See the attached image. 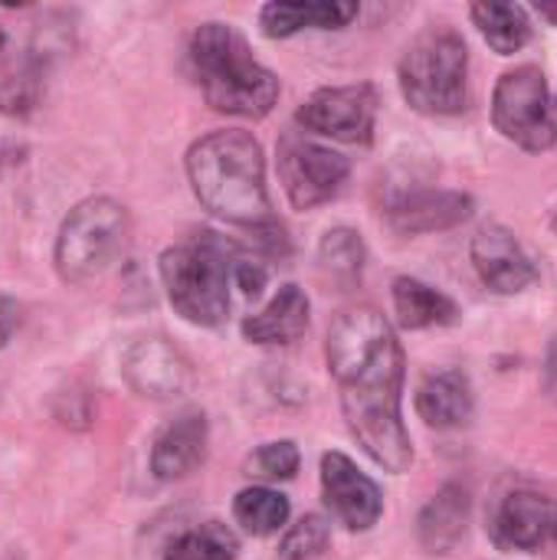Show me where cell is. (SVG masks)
Masks as SVG:
<instances>
[{
	"label": "cell",
	"mask_w": 557,
	"mask_h": 560,
	"mask_svg": "<svg viewBox=\"0 0 557 560\" xmlns=\"http://www.w3.org/2000/svg\"><path fill=\"white\" fill-rule=\"evenodd\" d=\"M473 266L496 295H519L538 282V266L512 230L489 223L473 236Z\"/></svg>",
	"instance_id": "obj_12"
},
{
	"label": "cell",
	"mask_w": 557,
	"mask_h": 560,
	"mask_svg": "<svg viewBox=\"0 0 557 560\" xmlns=\"http://www.w3.org/2000/svg\"><path fill=\"white\" fill-rule=\"evenodd\" d=\"M233 518H236V525H243V532H250L256 538H269L289 522V499L266 486L243 489L233 499Z\"/></svg>",
	"instance_id": "obj_23"
},
{
	"label": "cell",
	"mask_w": 557,
	"mask_h": 560,
	"mask_svg": "<svg viewBox=\"0 0 557 560\" xmlns=\"http://www.w3.org/2000/svg\"><path fill=\"white\" fill-rule=\"evenodd\" d=\"M325 545H328V525L318 515H305L302 522H295L286 532L279 555H282V560H309L322 555Z\"/></svg>",
	"instance_id": "obj_27"
},
{
	"label": "cell",
	"mask_w": 557,
	"mask_h": 560,
	"mask_svg": "<svg viewBox=\"0 0 557 560\" xmlns=\"http://www.w3.org/2000/svg\"><path fill=\"white\" fill-rule=\"evenodd\" d=\"M121 377L138 397L167 404L194 387V364L167 338H138L121 354Z\"/></svg>",
	"instance_id": "obj_10"
},
{
	"label": "cell",
	"mask_w": 557,
	"mask_h": 560,
	"mask_svg": "<svg viewBox=\"0 0 557 560\" xmlns=\"http://www.w3.org/2000/svg\"><path fill=\"white\" fill-rule=\"evenodd\" d=\"M3 39H7V36H3V26H0V46H3Z\"/></svg>",
	"instance_id": "obj_32"
},
{
	"label": "cell",
	"mask_w": 557,
	"mask_h": 560,
	"mask_svg": "<svg viewBox=\"0 0 557 560\" xmlns=\"http://www.w3.org/2000/svg\"><path fill=\"white\" fill-rule=\"evenodd\" d=\"M351 161L332 148H322L299 135H286L279 141V180L295 210L328 203L345 187Z\"/></svg>",
	"instance_id": "obj_9"
},
{
	"label": "cell",
	"mask_w": 557,
	"mask_h": 560,
	"mask_svg": "<svg viewBox=\"0 0 557 560\" xmlns=\"http://www.w3.org/2000/svg\"><path fill=\"white\" fill-rule=\"evenodd\" d=\"M328 371L338 384L341 413L358 446L387 472L401 476L414 463L410 433L401 417L404 348L378 308L341 312L325 341Z\"/></svg>",
	"instance_id": "obj_1"
},
{
	"label": "cell",
	"mask_w": 557,
	"mask_h": 560,
	"mask_svg": "<svg viewBox=\"0 0 557 560\" xmlns=\"http://www.w3.org/2000/svg\"><path fill=\"white\" fill-rule=\"evenodd\" d=\"M492 121L502 138L525 151H548L557 144V95L538 66H515L502 72L492 92Z\"/></svg>",
	"instance_id": "obj_7"
},
{
	"label": "cell",
	"mask_w": 557,
	"mask_h": 560,
	"mask_svg": "<svg viewBox=\"0 0 557 560\" xmlns=\"http://www.w3.org/2000/svg\"><path fill=\"white\" fill-rule=\"evenodd\" d=\"M355 16L351 0H276L259 10V30L269 39H289L302 30H341Z\"/></svg>",
	"instance_id": "obj_16"
},
{
	"label": "cell",
	"mask_w": 557,
	"mask_h": 560,
	"mask_svg": "<svg viewBox=\"0 0 557 560\" xmlns=\"http://www.w3.org/2000/svg\"><path fill=\"white\" fill-rule=\"evenodd\" d=\"M210 443V423L204 410H187L177 420H171L154 446H151V472L158 482H181L187 479L207 456Z\"/></svg>",
	"instance_id": "obj_14"
},
{
	"label": "cell",
	"mask_w": 557,
	"mask_h": 560,
	"mask_svg": "<svg viewBox=\"0 0 557 560\" xmlns=\"http://www.w3.org/2000/svg\"><path fill=\"white\" fill-rule=\"evenodd\" d=\"M236 551H240V545H236L233 532L210 522V525L184 532L167 548L164 560H236Z\"/></svg>",
	"instance_id": "obj_25"
},
{
	"label": "cell",
	"mask_w": 557,
	"mask_h": 560,
	"mask_svg": "<svg viewBox=\"0 0 557 560\" xmlns=\"http://www.w3.org/2000/svg\"><path fill=\"white\" fill-rule=\"evenodd\" d=\"M473 217V197L460 190H410L387 207V220L397 233H437L453 230Z\"/></svg>",
	"instance_id": "obj_15"
},
{
	"label": "cell",
	"mask_w": 557,
	"mask_h": 560,
	"mask_svg": "<svg viewBox=\"0 0 557 560\" xmlns=\"http://www.w3.org/2000/svg\"><path fill=\"white\" fill-rule=\"evenodd\" d=\"M187 180L204 210L230 226H243L259 240H282L266 190L263 144L240 128L204 135L187 151Z\"/></svg>",
	"instance_id": "obj_2"
},
{
	"label": "cell",
	"mask_w": 557,
	"mask_h": 560,
	"mask_svg": "<svg viewBox=\"0 0 557 560\" xmlns=\"http://www.w3.org/2000/svg\"><path fill=\"white\" fill-rule=\"evenodd\" d=\"M233 285H236L246 299H259L263 289H266V269H263L259 262L240 259L236 269H233Z\"/></svg>",
	"instance_id": "obj_28"
},
{
	"label": "cell",
	"mask_w": 557,
	"mask_h": 560,
	"mask_svg": "<svg viewBox=\"0 0 557 560\" xmlns=\"http://www.w3.org/2000/svg\"><path fill=\"white\" fill-rule=\"evenodd\" d=\"M43 92V62L33 52H23L0 66V112L10 118H26L39 105Z\"/></svg>",
	"instance_id": "obj_22"
},
{
	"label": "cell",
	"mask_w": 557,
	"mask_h": 560,
	"mask_svg": "<svg viewBox=\"0 0 557 560\" xmlns=\"http://www.w3.org/2000/svg\"><path fill=\"white\" fill-rule=\"evenodd\" d=\"M20 318H23L20 302H16V299H10V295H0V351L10 345L13 331L20 328Z\"/></svg>",
	"instance_id": "obj_29"
},
{
	"label": "cell",
	"mask_w": 557,
	"mask_h": 560,
	"mask_svg": "<svg viewBox=\"0 0 557 560\" xmlns=\"http://www.w3.org/2000/svg\"><path fill=\"white\" fill-rule=\"evenodd\" d=\"M233 246L213 233L194 236L161 253L158 272L174 312L197 328H220L230 318Z\"/></svg>",
	"instance_id": "obj_4"
},
{
	"label": "cell",
	"mask_w": 557,
	"mask_h": 560,
	"mask_svg": "<svg viewBox=\"0 0 557 560\" xmlns=\"http://www.w3.org/2000/svg\"><path fill=\"white\" fill-rule=\"evenodd\" d=\"M378 89L371 82L358 85H335L312 92L299 112L295 121L322 138L345 141V144H371L374 125H378Z\"/></svg>",
	"instance_id": "obj_8"
},
{
	"label": "cell",
	"mask_w": 557,
	"mask_h": 560,
	"mask_svg": "<svg viewBox=\"0 0 557 560\" xmlns=\"http://www.w3.org/2000/svg\"><path fill=\"white\" fill-rule=\"evenodd\" d=\"M364 259H368L364 240H361V233H355L348 226L328 230L318 243V262L338 282H355L364 269Z\"/></svg>",
	"instance_id": "obj_24"
},
{
	"label": "cell",
	"mask_w": 557,
	"mask_h": 560,
	"mask_svg": "<svg viewBox=\"0 0 557 560\" xmlns=\"http://www.w3.org/2000/svg\"><path fill=\"white\" fill-rule=\"evenodd\" d=\"M538 13L548 16L552 23H557V7H552V3H538Z\"/></svg>",
	"instance_id": "obj_31"
},
{
	"label": "cell",
	"mask_w": 557,
	"mask_h": 560,
	"mask_svg": "<svg viewBox=\"0 0 557 560\" xmlns=\"http://www.w3.org/2000/svg\"><path fill=\"white\" fill-rule=\"evenodd\" d=\"M128 236V210L112 197H89L66 213L56 233V272L72 285H89L125 256Z\"/></svg>",
	"instance_id": "obj_6"
},
{
	"label": "cell",
	"mask_w": 557,
	"mask_h": 560,
	"mask_svg": "<svg viewBox=\"0 0 557 560\" xmlns=\"http://www.w3.org/2000/svg\"><path fill=\"white\" fill-rule=\"evenodd\" d=\"M496 545L506 551H542L557 541V502L542 492H512L496 512Z\"/></svg>",
	"instance_id": "obj_13"
},
{
	"label": "cell",
	"mask_w": 557,
	"mask_h": 560,
	"mask_svg": "<svg viewBox=\"0 0 557 560\" xmlns=\"http://www.w3.org/2000/svg\"><path fill=\"white\" fill-rule=\"evenodd\" d=\"M299 446L292 440H272L263 443L250 459H246V476L263 479V482H286L299 472Z\"/></svg>",
	"instance_id": "obj_26"
},
{
	"label": "cell",
	"mask_w": 557,
	"mask_h": 560,
	"mask_svg": "<svg viewBox=\"0 0 557 560\" xmlns=\"http://www.w3.org/2000/svg\"><path fill=\"white\" fill-rule=\"evenodd\" d=\"M309 328V295L299 285H282L266 308L243 318V338L259 348H282L305 335Z\"/></svg>",
	"instance_id": "obj_17"
},
{
	"label": "cell",
	"mask_w": 557,
	"mask_h": 560,
	"mask_svg": "<svg viewBox=\"0 0 557 560\" xmlns=\"http://www.w3.org/2000/svg\"><path fill=\"white\" fill-rule=\"evenodd\" d=\"M394 312H397V322L410 331L443 328V325L460 322V305L450 295L430 289L420 279H410V276L394 279Z\"/></svg>",
	"instance_id": "obj_20"
},
{
	"label": "cell",
	"mask_w": 557,
	"mask_h": 560,
	"mask_svg": "<svg viewBox=\"0 0 557 560\" xmlns=\"http://www.w3.org/2000/svg\"><path fill=\"white\" fill-rule=\"evenodd\" d=\"M469 492L463 486H446L420 515V545L433 555H450L466 538Z\"/></svg>",
	"instance_id": "obj_19"
},
{
	"label": "cell",
	"mask_w": 557,
	"mask_h": 560,
	"mask_svg": "<svg viewBox=\"0 0 557 560\" xmlns=\"http://www.w3.org/2000/svg\"><path fill=\"white\" fill-rule=\"evenodd\" d=\"M545 394L557 404V335L548 341V354H545Z\"/></svg>",
	"instance_id": "obj_30"
},
{
	"label": "cell",
	"mask_w": 557,
	"mask_h": 560,
	"mask_svg": "<svg viewBox=\"0 0 557 560\" xmlns=\"http://www.w3.org/2000/svg\"><path fill=\"white\" fill-rule=\"evenodd\" d=\"M187 56L194 79L213 112L240 118H263L272 112L279 98V79L253 56L236 26L220 20L200 23L190 36Z\"/></svg>",
	"instance_id": "obj_3"
},
{
	"label": "cell",
	"mask_w": 557,
	"mask_h": 560,
	"mask_svg": "<svg viewBox=\"0 0 557 560\" xmlns=\"http://www.w3.org/2000/svg\"><path fill=\"white\" fill-rule=\"evenodd\" d=\"M322 495H325L328 512L348 532L374 528L381 512H384L381 489L345 453H325L322 456Z\"/></svg>",
	"instance_id": "obj_11"
},
{
	"label": "cell",
	"mask_w": 557,
	"mask_h": 560,
	"mask_svg": "<svg viewBox=\"0 0 557 560\" xmlns=\"http://www.w3.org/2000/svg\"><path fill=\"white\" fill-rule=\"evenodd\" d=\"M469 16L479 26L483 39L502 56L519 52L532 39V20H529L525 7H519V3H489V0L473 3Z\"/></svg>",
	"instance_id": "obj_21"
},
{
	"label": "cell",
	"mask_w": 557,
	"mask_h": 560,
	"mask_svg": "<svg viewBox=\"0 0 557 560\" xmlns=\"http://www.w3.org/2000/svg\"><path fill=\"white\" fill-rule=\"evenodd\" d=\"M417 417L433 430H456L473 420L476 397L463 371H437L417 390Z\"/></svg>",
	"instance_id": "obj_18"
},
{
	"label": "cell",
	"mask_w": 557,
	"mask_h": 560,
	"mask_svg": "<svg viewBox=\"0 0 557 560\" xmlns=\"http://www.w3.org/2000/svg\"><path fill=\"white\" fill-rule=\"evenodd\" d=\"M401 92L420 115H460L469 108V49L456 30L437 26L417 36L401 66Z\"/></svg>",
	"instance_id": "obj_5"
},
{
	"label": "cell",
	"mask_w": 557,
	"mask_h": 560,
	"mask_svg": "<svg viewBox=\"0 0 557 560\" xmlns=\"http://www.w3.org/2000/svg\"><path fill=\"white\" fill-rule=\"evenodd\" d=\"M552 230H555V233H557V213H555V220H552Z\"/></svg>",
	"instance_id": "obj_33"
}]
</instances>
